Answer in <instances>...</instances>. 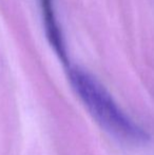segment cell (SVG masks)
Listing matches in <instances>:
<instances>
[{
	"label": "cell",
	"mask_w": 154,
	"mask_h": 155,
	"mask_svg": "<svg viewBox=\"0 0 154 155\" xmlns=\"http://www.w3.org/2000/svg\"><path fill=\"white\" fill-rule=\"evenodd\" d=\"M71 84L95 119L108 132L129 143H144L148 134L117 106L111 94L92 75L80 68L69 71Z\"/></svg>",
	"instance_id": "6da1fadb"
},
{
	"label": "cell",
	"mask_w": 154,
	"mask_h": 155,
	"mask_svg": "<svg viewBox=\"0 0 154 155\" xmlns=\"http://www.w3.org/2000/svg\"><path fill=\"white\" fill-rule=\"evenodd\" d=\"M42 2V14L44 19V27L47 31V36L49 38L51 45H53L54 50L57 52L64 61L67 60V53L64 49V39L61 37V33L59 31L57 20H56L55 14L52 0H41Z\"/></svg>",
	"instance_id": "7a4b0ae2"
}]
</instances>
